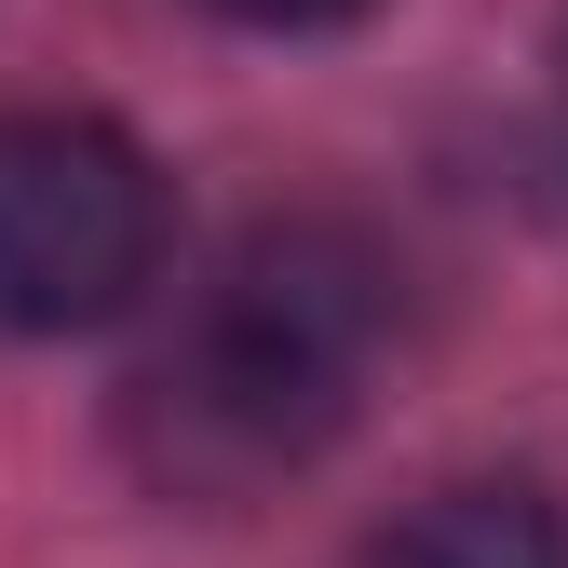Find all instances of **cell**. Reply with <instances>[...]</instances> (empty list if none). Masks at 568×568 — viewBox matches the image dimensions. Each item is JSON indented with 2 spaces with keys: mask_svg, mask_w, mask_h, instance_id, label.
I'll return each instance as SVG.
<instances>
[{
  "mask_svg": "<svg viewBox=\"0 0 568 568\" xmlns=\"http://www.w3.org/2000/svg\"><path fill=\"white\" fill-rule=\"evenodd\" d=\"M393 325H406V271L352 217H257L163 325V352L122 379V460L203 515L271 501L352 434Z\"/></svg>",
  "mask_w": 568,
  "mask_h": 568,
  "instance_id": "1",
  "label": "cell"
},
{
  "mask_svg": "<svg viewBox=\"0 0 568 568\" xmlns=\"http://www.w3.org/2000/svg\"><path fill=\"white\" fill-rule=\"evenodd\" d=\"M176 257V190L95 109H0V338L122 325Z\"/></svg>",
  "mask_w": 568,
  "mask_h": 568,
  "instance_id": "2",
  "label": "cell"
},
{
  "mask_svg": "<svg viewBox=\"0 0 568 568\" xmlns=\"http://www.w3.org/2000/svg\"><path fill=\"white\" fill-rule=\"evenodd\" d=\"M366 568H568V487H541V474H447L366 541Z\"/></svg>",
  "mask_w": 568,
  "mask_h": 568,
  "instance_id": "3",
  "label": "cell"
},
{
  "mask_svg": "<svg viewBox=\"0 0 568 568\" xmlns=\"http://www.w3.org/2000/svg\"><path fill=\"white\" fill-rule=\"evenodd\" d=\"M217 28H271V41H298V28H352V14H379V0H203Z\"/></svg>",
  "mask_w": 568,
  "mask_h": 568,
  "instance_id": "4",
  "label": "cell"
},
{
  "mask_svg": "<svg viewBox=\"0 0 568 568\" xmlns=\"http://www.w3.org/2000/svg\"><path fill=\"white\" fill-rule=\"evenodd\" d=\"M555 109H568V41H555Z\"/></svg>",
  "mask_w": 568,
  "mask_h": 568,
  "instance_id": "5",
  "label": "cell"
}]
</instances>
